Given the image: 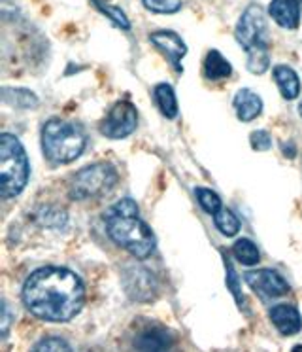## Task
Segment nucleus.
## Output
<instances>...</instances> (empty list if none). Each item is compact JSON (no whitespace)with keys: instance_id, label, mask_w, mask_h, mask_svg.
Segmentation results:
<instances>
[{"instance_id":"39448f33","label":"nucleus","mask_w":302,"mask_h":352,"mask_svg":"<svg viewBox=\"0 0 302 352\" xmlns=\"http://www.w3.org/2000/svg\"><path fill=\"white\" fill-rule=\"evenodd\" d=\"M29 157L23 144L10 133L0 135V186L2 195L10 199L23 192L29 182Z\"/></svg>"},{"instance_id":"a878e982","label":"nucleus","mask_w":302,"mask_h":352,"mask_svg":"<svg viewBox=\"0 0 302 352\" xmlns=\"http://www.w3.org/2000/svg\"><path fill=\"white\" fill-rule=\"evenodd\" d=\"M226 286L231 288V292L234 294L236 301L242 303V301H244V296H242V292L238 290V278H236V273L233 271V267H231V263H229V261H226Z\"/></svg>"},{"instance_id":"4be33fe9","label":"nucleus","mask_w":302,"mask_h":352,"mask_svg":"<svg viewBox=\"0 0 302 352\" xmlns=\"http://www.w3.org/2000/svg\"><path fill=\"white\" fill-rule=\"evenodd\" d=\"M30 352H72V349L60 337H45L42 341H38Z\"/></svg>"},{"instance_id":"7ed1b4c3","label":"nucleus","mask_w":302,"mask_h":352,"mask_svg":"<svg viewBox=\"0 0 302 352\" xmlns=\"http://www.w3.org/2000/svg\"><path fill=\"white\" fill-rule=\"evenodd\" d=\"M234 36L246 52H248V69L253 74H263L270 67L268 57V31L264 21L263 10L259 6H249L242 14L236 25Z\"/></svg>"},{"instance_id":"bb28decb","label":"nucleus","mask_w":302,"mask_h":352,"mask_svg":"<svg viewBox=\"0 0 302 352\" xmlns=\"http://www.w3.org/2000/svg\"><path fill=\"white\" fill-rule=\"evenodd\" d=\"M291 352H302V344H297Z\"/></svg>"},{"instance_id":"f03ea898","label":"nucleus","mask_w":302,"mask_h":352,"mask_svg":"<svg viewBox=\"0 0 302 352\" xmlns=\"http://www.w3.org/2000/svg\"><path fill=\"white\" fill-rule=\"evenodd\" d=\"M106 231L113 243L125 248L138 260L151 256L155 250V237L138 216V207L132 199H121L108 208L104 216Z\"/></svg>"},{"instance_id":"6e6552de","label":"nucleus","mask_w":302,"mask_h":352,"mask_svg":"<svg viewBox=\"0 0 302 352\" xmlns=\"http://www.w3.org/2000/svg\"><path fill=\"white\" fill-rule=\"evenodd\" d=\"M123 286L135 301H150L157 292L155 276L140 265H128L127 271L123 273Z\"/></svg>"},{"instance_id":"f8f14e48","label":"nucleus","mask_w":302,"mask_h":352,"mask_svg":"<svg viewBox=\"0 0 302 352\" xmlns=\"http://www.w3.org/2000/svg\"><path fill=\"white\" fill-rule=\"evenodd\" d=\"M301 8L299 0H272L270 12L272 19L283 29H297L301 23Z\"/></svg>"},{"instance_id":"9b49d317","label":"nucleus","mask_w":302,"mask_h":352,"mask_svg":"<svg viewBox=\"0 0 302 352\" xmlns=\"http://www.w3.org/2000/svg\"><path fill=\"white\" fill-rule=\"evenodd\" d=\"M151 44H155V46L163 52V54L168 57V61L172 65L176 72H181V59L185 57L187 54V46H185V42L181 40L180 34H176L172 31H157V32H151Z\"/></svg>"},{"instance_id":"20e7f679","label":"nucleus","mask_w":302,"mask_h":352,"mask_svg":"<svg viewBox=\"0 0 302 352\" xmlns=\"http://www.w3.org/2000/svg\"><path fill=\"white\" fill-rule=\"evenodd\" d=\"M85 133L76 123L53 118L42 129V148L44 155L53 163H72L85 150Z\"/></svg>"},{"instance_id":"4468645a","label":"nucleus","mask_w":302,"mask_h":352,"mask_svg":"<svg viewBox=\"0 0 302 352\" xmlns=\"http://www.w3.org/2000/svg\"><path fill=\"white\" fill-rule=\"evenodd\" d=\"M234 108L240 122H253L263 112V100L251 89H240L234 95Z\"/></svg>"},{"instance_id":"b1692460","label":"nucleus","mask_w":302,"mask_h":352,"mask_svg":"<svg viewBox=\"0 0 302 352\" xmlns=\"http://www.w3.org/2000/svg\"><path fill=\"white\" fill-rule=\"evenodd\" d=\"M143 6L155 14H176L181 8V0H143Z\"/></svg>"},{"instance_id":"9d476101","label":"nucleus","mask_w":302,"mask_h":352,"mask_svg":"<svg viewBox=\"0 0 302 352\" xmlns=\"http://www.w3.org/2000/svg\"><path fill=\"white\" fill-rule=\"evenodd\" d=\"M244 280L253 288V290L261 292L266 298H279L286 296L289 292L286 278L272 271V269H257V271H248L244 275Z\"/></svg>"},{"instance_id":"f3484780","label":"nucleus","mask_w":302,"mask_h":352,"mask_svg":"<svg viewBox=\"0 0 302 352\" xmlns=\"http://www.w3.org/2000/svg\"><path fill=\"white\" fill-rule=\"evenodd\" d=\"M153 97L157 102L159 110L166 116L168 120H174L178 116V100L170 84H157L153 89Z\"/></svg>"},{"instance_id":"393cba45","label":"nucleus","mask_w":302,"mask_h":352,"mask_svg":"<svg viewBox=\"0 0 302 352\" xmlns=\"http://www.w3.org/2000/svg\"><path fill=\"white\" fill-rule=\"evenodd\" d=\"M249 142H251L253 150H257V152H266V150L272 146V137L268 135V131L259 129L255 131V133H251Z\"/></svg>"},{"instance_id":"a211bd4d","label":"nucleus","mask_w":302,"mask_h":352,"mask_svg":"<svg viewBox=\"0 0 302 352\" xmlns=\"http://www.w3.org/2000/svg\"><path fill=\"white\" fill-rule=\"evenodd\" d=\"M233 254L234 258L240 261L242 265H249V267H251V265H257L259 260H261V254H259V248L255 246V243L246 237L238 239V241L234 243Z\"/></svg>"},{"instance_id":"6ab92c4d","label":"nucleus","mask_w":302,"mask_h":352,"mask_svg":"<svg viewBox=\"0 0 302 352\" xmlns=\"http://www.w3.org/2000/svg\"><path fill=\"white\" fill-rule=\"evenodd\" d=\"M213 222H216V228H218L225 237H234V235H238V231H240V220L236 218L233 210H229V208H219L218 212L213 214Z\"/></svg>"},{"instance_id":"5701e85b","label":"nucleus","mask_w":302,"mask_h":352,"mask_svg":"<svg viewBox=\"0 0 302 352\" xmlns=\"http://www.w3.org/2000/svg\"><path fill=\"white\" fill-rule=\"evenodd\" d=\"M93 4H95V6H97V8L102 12V14L110 16V19H112L113 23L117 25L119 29H123V31H128V29H130V21H128L127 16L123 14V10L113 8V6H108V4L100 2V0H93Z\"/></svg>"},{"instance_id":"412c9836","label":"nucleus","mask_w":302,"mask_h":352,"mask_svg":"<svg viewBox=\"0 0 302 352\" xmlns=\"http://www.w3.org/2000/svg\"><path fill=\"white\" fill-rule=\"evenodd\" d=\"M195 195H196V199H198V203H200V207H202L208 214H216L219 208H223L219 195L216 192H211V190H206V188H196Z\"/></svg>"},{"instance_id":"f257e3e1","label":"nucleus","mask_w":302,"mask_h":352,"mask_svg":"<svg viewBox=\"0 0 302 352\" xmlns=\"http://www.w3.org/2000/svg\"><path fill=\"white\" fill-rule=\"evenodd\" d=\"M83 301L85 288L82 278L70 269H36L23 286V303L40 320H72L82 311Z\"/></svg>"},{"instance_id":"c85d7f7f","label":"nucleus","mask_w":302,"mask_h":352,"mask_svg":"<svg viewBox=\"0 0 302 352\" xmlns=\"http://www.w3.org/2000/svg\"><path fill=\"white\" fill-rule=\"evenodd\" d=\"M299 2H301V4H302V0H299Z\"/></svg>"},{"instance_id":"dca6fc26","label":"nucleus","mask_w":302,"mask_h":352,"mask_svg":"<svg viewBox=\"0 0 302 352\" xmlns=\"http://www.w3.org/2000/svg\"><path fill=\"white\" fill-rule=\"evenodd\" d=\"M233 74V67L226 61L223 55L219 54L218 50H211L204 59V76L211 80V82H219L225 80Z\"/></svg>"},{"instance_id":"2eb2a0df","label":"nucleus","mask_w":302,"mask_h":352,"mask_svg":"<svg viewBox=\"0 0 302 352\" xmlns=\"http://www.w3.org/2000/svg\"><path fill=\"white\" fill-rule=\"evenodd\" d=\"M274 80L279 87V93L286 100H293L301 93V80L297 76V72L289 67L278 65L274 67Z\"/></svg>"},{"instance_id":"1a4fd4ad","label":"nucleus","mask_w":302,"mask_h":352,"mask_svg":"<svg viewBox=\"0 0 302 352\" xmlns=\"http://www.w3.org/2000/svg\"><path fill=\"white\" fill-rule=\"evenodd\" d=\"M132 346L135 352H172L174 336L163 326H146L138 329Z\"/></svg>"},{"instance_id":"0eeeda50","label":"nucleus","mask_w":302,"mask_h":352,"mask_svg":"<svg viewBox=\"0 0 302 352\" xmlns=\"http://www.w3.org/2000/svg\"><path fill=\"white\" fill-rule=\"evenodd\" d=\"M136 125H138V112L135 104L130 100H117L100 125V131L104 137L119 140L132 135Z\"/></svg>"},{"instance_id":"423d86ee","label":"nucleus","mask_w":302,"mask_h":352,"mask_svg":"<svg viewBox=\"0 0 302 352\" xmlns=\"http://www.w3.org/2000/svg\"><path fill=\"white\" fill-rule=\"evenodd\" d=\"M117 184V170L112 163H95L78 170L70 182V197L76 201L95 199Z\"/></svg>"},{"instance_id":"aec40b11","label":"nucleus","mask_w":302,"mask_h":352,"mask_svg":"<svg viewBox=\"0 0 302 352\" xmlns=\"http://www.w3.org/2000/svg\"><path fill=\"white\" fill-rule=\"evenodd\" d=\"M2 97L8 104L17 108H36L38 99L34 93H30L29 89H12V87H4L2 89Z\"/></svg>"},{"instance_id":"ddd939ff","label":"nucleus","mask_w":302,"mask_h":352,"mask_svg":"<svg viewBox=\"0 0 302 352\" xmlns=\"http://www.w3.org/2000/svg\"><path fill=\"white\" fill-rule=\"evenodd\" d=\"M270 320L281 336H294L302 328L301 313L293 305L272 307Z\"/></svg>"},{"instance_id":"cd10ccee","label":"nucleus","mask_w":302,"mask_h":352,"mask_svg":"<svg viewBox=\"0 0 302 352\" xmlns=\"http://www.w3.org/2000/svg\"><path fill=\"white\" fill-rule=\"evenodd\" d=\"M299 114L302 116V100H301V104H299Z\"/></svg>"}]
</instances>
